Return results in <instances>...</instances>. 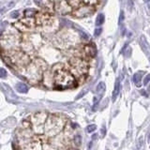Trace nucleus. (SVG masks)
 <instances>
[{
  "label": "nucleus",
  "instance_id": "f257e3e1",
  "mask_svg": "<svg viewBox=\"0 0 150 150\" xmlns=\"http://www.w3.org/2000/svg\"><path fill=\"white\" fill-rule=\"evenodd\" d=\"M54 80H55V85L61 89L71 87L75 83L73 77L71 76L68 71H65V69L55 71V75H54Z\"/></svg>",
  "mask_w": 150,
  "mask_h": 150
},
{
  "label": "nucleus",
  "instance_id": "f03ea898",
  "mask_svg": "<svg viewBox=\"0 0 150 150\" xmlns=\"http://www.w3.org/2000/svg\"><path fill=\"white\" fill-rule=\"evenodd\" d=\"M36 20L33 17H25L24 19H22L20 22H18L17 24L14 25V26L17 28H19L21 30L25 29H30L35 26Z\"/></svg>",
  "mask_w": 150,
  "mask_h": 150
},
{
  "label": "nucleus",
  "instance_id": "7ed1b4c3",
  "mask_svg": "<svg viewBox=\"0 0 150 150\" xmlns=\"http://www.w3.org/2000/svg\"><path fill=\"white\" fill-rule=\"evenodd\" d=\"M55 9L60 14H67L69 13L72 11V8L68 3L67 0H62L60 2H56L55 4Z\"/></svg>",
  "mask_w": 150,
  "mask_h": 150
},
{
  "label": "nucleus",
  "instance_id": "20e7f679",
  "mask_svg": "<svg viewBox=\"0 0 150 150\" xmlns=\"http://www.w3.org/2000/svg\"><path fill=\"white\" fill-rule=\"evenodd\" d=\"M94 12V7L93 6H81L78 8L75 9V11L73 12L74 16L76 17H84L87 16L89 14Z\"/></svg>",
  "mask_w": 150,
  "mask_h": 150
},
{
  "label": "nucleus",
  "instance_id": "39448f33",
  "mask_svg": "<svg viewBox=\"0 0 150 150\" xmlns=\"http://www.w3.org/2000/svg\"><path fill=\"white\" fill-rule=\"evenodd\" d=\"M35 2L37 5L46 11H53L55 8V4L52 0H35Z\"/></svg>",
  "mask_w": 150,
  "mask_h": 150
},
{
  "label": "nucleus",
  "instance_id": "423d86ee",
  "mask_svg": "<svg viewBox=\"0 0 150 150\" xmlns=\"http://www.w3.org/2000/svg\"><path fill=\"white\" fill-rule=\"evenodd\" d=\"M120 92V81L119 79H116L115 84V87H114V91H113V96H112V99L114 101L116 99V98L118 97Z\"/></svg>",
  "mask_w": 150,
  "mask_h": 150
},
{
  "label": "nucleus",
  "instance_id": "0eeeda50",
  "mask_svg": "<svg viewBox=\"0 0 150 150\" xmlns=\"http://www.w3.org/2000/svg\"><path fill=\"white\" fill-rule=\"evenodd\" d=\"M2 85V87L3 89H4V91H6V94L8 95V98H16L17 97L15 95H14L13 93H12V90H11V88L8 86V85H7L6 84H1Z\"/></svg>",
  "mask_w": 150,
  "mask_h": 150
},
{
  "label": "nucleus",
  "instance_id": "6e6552de",
  "mask_svg": "<svg viewBox=\"0 0 150 150\" xmlns=\"http://www.w3.org/2000/svg\"><path fill=\"white\" fill-rule=\"evenodd\" d=\"M16 89L20 93H26L28 91V86L25 84H23V83H19L16 85Z\"/></svg>",
  "mask_w": 150,
  "mask_h": 150
},
{
  "label": "nucleus",
  "instance_id": "1a4fd4ad",
  "mask_svg": "<svg viewBox=\"0 0 150 150\" xmlns=\"http://www.w3.org/2000/svg\"><path fill=\"white\" fill-rule=\"evenodd\" d=\"M105 84L104 83H99L98 85V86H97V92H98V94H99V97H102L104 94V92H105Z\"/></svg>",
  "mask_w": 150,
  "mask_h": 150
},
{
  "label": "nucleus",
  "instance_id": "9d476101",
  "mask_svg": "<svg viewBox=\"0 0 150 150\" xmlns=\"http://www.w3.org/2000/svg\"><path fill=\"white\" fill-rule=\"evenodd\" d=\"M104 23V15L103 14H98L97 19H96V25H101Z\"/></svg>",
  "mask_w": 150,
  "mask_h": 150
},
{
  "label": "nucleus",
  "instance_id": "9b49d317",
  "mask_svg": "<svg viewBox=\"0 0 150 150\" xmlns=\"http://www.w3.org/2000/svg\"><path fill=\"white\" fill-rule=\"evenodd\" d=\"M141 75H140V73H135L133 75V81L134 83L136 84V85H138V86H140V81H141Z\"/></svg>",
  "mask_w": 150,
  "mask_h": 150
},
{
  "label": "nucleus",
  "instance_id": "f8f14e48",
  "mask_svg": "<svg viewBox=\"0 0 150 150\" xmlns=\"http://www.w3.org/2000/svg\"><path fill=\"white\" fill-rule=\"evenodd\" d=\"M37 13H38V12H37L35 9H27V11H25V17H31V16H33V15H36Z\"/></svg>",
  "mask_w": 150,
  "mask_h": 150
},
{
  "label": "nucleus",
  "instance_id": "ddd939ff",
  "mask_svg": "<svg viewBox=\"0 0 150 150\" xmlns=\"http://www.w3.org/2000/svg\"><path fill=\"white\" fill-rule=\"evenodd\" d=\"M96 129H97V126L96 125H89L86 127V131L87 132H89V133H91V132H93V131H95Z\"/></svg>",
  "mask_w": 150,
  "mask_h": 150
},
{
  "label": "nucleus",
  "instance_id": "4468645a",
  "mask_svg": "<svg viewBox=\"0 0 150 150\" xmlns=\"http://www.w3.org/2000/svg\"><path fill=\"white\" fill-rule=\"evenodd\" d=\"M74 143H75V145H80L82 144V137L80 136V135H76V136L74 137Z\"/></svg>",
  "mask_w": 150,
  "mask_h": 150
},
{
  "label": "nucleus",
  "instance_id": "2eb2a0df",
  "mask_svg": "<svg viewBox=\"0 0 150 150\" xmlns=\"http://www.w3.org/2000/svg\"><path fill=\"white\" fill-rule=\"evenodd\" d=\"M7 77V71L4 68H0V78H6Z\"/></svg>",
  "mask_w": 150,
  "mask_h": 150
},
{
  "label": "nucleus",
  "instance_id": "dca6fc26",
  "mask_svg": "<svg viewBox=\"0 0 150 150\" xmlns=\"http://www.w3.org/2000/svg\"><path fill=\"white\" fill-rule=\"evenodd\" d=\"M13 5V3H9V4H8V6H5V7H3L2 8H1V9H0V14H2L3 12H4V11H6V9H7V8H8V7H11V6H12Z\"/></svg>",
  "mask_w": 150,
  "mask_h": 150
},
{
  "label": "nucleus",
  "instance_id": "f3484780",
  "mask_svg": "<svg viewBox=\"0 0 150 150\" xmlns=\"http://www.w3.org/2000/svg\"><path fill=\"white\" fill-rule=\"evenodd\" d=\"M150 81V74H147L146 77H145V79H144V85H146L148 84V82Z\"/></svg>",
  "mask_w": 150,
  "mask_h": 150
},
{
  "label": "nucleus",
  "instance_id": "a211bd4d",
  "mask_svg": "<svg viewBox=\"0 0 150 150\" xmlns=\"http://www.w3.org/2000/svg\"><path fill=\"white\" fill-rule=\"evenodd\" d=\"M101 32H102V29H101V28H97V29L95 30V36L96 37H98V36L101 34Z\"/></svg>",
  "mask_w": 150,
  "mask_h": 150
},
{
  "label": "nucleus",
  "instance_id": "6ab92c4d",
  "mask_svg": "<svg viewBox=\"0 0 150 150\" xmlns=\"http://www.w3.org/2000/svg\"><path fill=\"white\" fill-rule=\"evenodd\" d=\"M18 15H19V12H18V11H13V12H11V16L12 17V18H17Z\"/></svg>",
  "mask_w": 150,
  "mask_h": 150
},
{
  "label": "nucleus",
  "instance_id": "aec40b11",
  "mask_svg": "<svg viewBox=\"0 0 150 150\" xmlns=\"http://www.w3.org/2000/svg\"><path fill=\"white\" fill-rule=\"evenodd\" d=\"M101 133H102V136H104V135H105V128H101Z\"/></svg>",
  "mask_w": 150,
  "mask_h": 150
},
{
  "label": "nucleus",
  "instance_id": "412c9836",
  "mask_svg": "<svg viewBox=\"0 0 150 150\" xmlns=\"http://www.w3.org/2000/svg\"><path fill=\"white\" fill-rule=\"evenodd\" d=\"M85 91H83V92H82V93H81V94H80V95H79V96H78V97H77V98H81V97H82V96H83V95H85Z\"/></svg>",
  "mask_w": 150,
  "mask_h": 150
},
{
  "label": "nucleus",
  "instance_id": "4be33fe9",
  "mask_svg": "<svg viewBox=\"0 0 150 150\" xmlns=\"http://www.w3.org/2000/svg\"><path fill=\"white\" fill-rule=\"evenodd\" d=\"M97 138H98V135H97V134H95V135H93V138H92L93 140H96Z\"/></svg>",
  "mask_w": 150,
  "mask_h": 150
},
{
  "label": "nucleus",
  "instance_id": "5701e85b",
  "mask_svg": "<svg viewBox=\"0 0 150 150\" xmlns=\"http://www.w3.org/2000/svg\"><path fill=\"white\" fill-rule=\"evenodd\" d=\"M53 2H54V1H55V2H60V1H62V0H52Z\"/></svg>",
  "mask_w": 150,
  "mask_h": 150
},
{
  "label": "nucleus",
  "instance_id": "b1692460",
  "mask_svg": "<svg viewBox=\"0 0 150 150\" xmlns=\"http://www.w3.org/2000/svg\"><path fill=\"white\" fill-rule=\"evenodd\" d=\"M144 1H145V3H148V2H149V1H150V0H144Z\"/></svg>",
  "mask_w": 150,
  "mask_h": 150
},
{
  "label": "nucleus",
  "instance_id": "393cba45",
  "mask_svg": "<svg viewBox=\"0 0 150 150\" xmlns=\"http://www.w3.org/2000/svg\"><path fill=\"white\" fill-rule=\"evenodd\" d=\"M149 8H150V5H149Z\"/></svg>",
  "mask_w": 150,
  "mask_h": 150
}]
</instances>
